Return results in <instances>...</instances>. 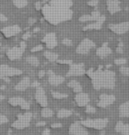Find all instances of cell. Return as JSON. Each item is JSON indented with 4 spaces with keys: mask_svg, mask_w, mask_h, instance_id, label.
I'll return each mask as SVG.
<instances>
[{
    "mask_svg": "<svg viewBox=\"0 0 129 135\" xmlns=\"http://www.w3.org/2000/svg\"><path fill=\"white\" fill-rule=\"evenodd\" d=\"M44 14L48 21L53 23L60 22L71 17V12L67 9V1L63 2V0H56L51 6H44Z\"/></svg>",
    "mask_w": 129,
    "mask_h": 135,
    "instance_id": "1",
    "label": "cell"
},
{
    "mask_svg": "<svg viewBox=\"0 0 129 135\" xmlns=\"http://www.w3.org/2000/svg\"><path fill=\"white\" fill-rule=\"evenodd\" d=\"M93 84L95 89L101 88H113L115 84V74L110 70H98L89 72Z\"/></svg>",
    "mask_w": 129,
    "mask_h": 135,
    "instance_id": "2",
    "label": "cell"
},
{
    "mask_svg": "<svg viewBox=\"0 0 129 135\" xmlns=\"http://www.w3.org/2000/svg\"><path fill=\"white\" fill-rule=\"evenodd\" d=\"M31 118H32V114L31 113H25V114L22 115H19L17 120L14 123H13L12 126L16 129L27 128L30 124Z\"/></svg>",
    "mask_w": 129,
    "mask_h": 135,
    "instance_id": "3",
    "label": "cell"
},
{
    "mask_svg": "<svg viewBox=\"0 0 129 135\" xmlns=\"http://www.w3.org/2000/svg\"><path fill=\"white\" fill-rule=\"evenodd\" d=\"M21 74H22V71L20 69L9 67L6 64L0 65V79H4L6 78H11V76H19V75Z\"/></svg>",
    "mask_w": 129,
    "mask_h": 135,
    "instance_id": "4",
    "label": "cell"
},
{
    "mask_svg": "<svg viewBox=\"0 0 129 135\" xmlns=\"http://www.w3.org/2000/svg\"><path fill=\"white\" fill-rule=\"evenodd\" d=\"M25 47H26L25 43L22 42L20 44V46H19V47L15 46V47L10 48V49H8L6 52V57L8 58L10 61H16V60L20 59L23 55Z\"/></svg>",
    "mask_w": 129,
    "mask_h": 135,
    "instance_id": "5",
    "label": "cell"
},
{
    "mask_svg": "<svg viewBox=\"0 0 129 135\" xmlns=\"http://www.w3.org/2000/svg\"><path fill=\"white\" fill-rule=\"evenodd\" d=\"M94 47H95V43L93 42V41L86 38V39L82 40V42H80V44L78 45L77 49H76V52L80 54H86Z\"/></svg>",
    "mask_w": 129,
    "mask_h": 135,
    "instance_id": "6",
    "label": "cell"
},
{
    "mask_svg": "<svg viewBox=\"0 0 129 135\" xmlns=\"http://www.w3.org/2000/svg\"><path fill=\"white\" fill-rule=\"evenodd\" d=\"M8 103L13 107H20V108L25 110L29 109L30 105L25 99L20 98V97H13L10 98L8 100Z\"/></svg>",
    "mask_w": 129,
    "mask_h": 135,
    "instance_id": "7",
    "label": "cell"
},
{
    "mask_svg": "<svg viewBox=\"0 0 129 135\" xmlns=\"http://www.w3.org/2000/svg\"><path fill=\"white\" fill-rule=\"evenodd\" d=\"M109 28L112 32L116 34H124L129 30V21L117 24H111V25H109Z\"/></svg>",
    "mask_w": 129,
    "mask_h": 135,
    "instance_id": "8",
    "label": "cell"
},
{
    "mask_svg": "<svg viewBox=\"0 0 129 135\" xmlns=\"http://www.w3.org/2000/svg\"><path fill=\"white\" fill-rule=\"evenodd\" d=\"M21 28L19 27L18 25H13V26H8V27H4L1 30V33L3 34L4 37L9 38L14 36L18 35L19 33H20Z\"/></svg>",
    "mask_w": 129,
    "mask_h": 135,
    "instance_id": "9",
    "label": "cell"
},
{
    "mask_svg": "<svg viewBox=\"0 0 129 135\" xmlns=\"http://www.w3.org/2000/svg\"><path fill=\"white\" fill-rule=\"evenodd\" d=\"M35 100H36L37 103L42 107H47L48 100L47 96L45 94V91L42 87L38 86L36 88V91H35Z\"/></svg>",
    "mask_w": 129,
    "mask_h": 135,
    "instance_id": "10",
    "label": "cell"
},
{
    "mask_svg": "<svg viewBox=\"0 0 129 135\" xmlns=\"http://www.w3.org/2000/svg\"><path fill=\"white\" fill-rule=\"evenodd\" d=\"M114 101H115V97L113 95L102 94L100 96V100L98 103H97V105L100 108H106L107 106L111 105Z\"/></svg>",
    "mask_w": 129,
    "mask_h": 135,
    "instance_id": "11",
    "label": "cell"
},
{
    "mask_svg": "<svg viewBox=\"0 0 129 135\" xmlns=\"http://www.w3.org/2000/svg\"><path fill=\"white\" fill-rule=\"evenodd\" d=\"M83 124L92 128H104L107 124V120L105 119H95V120H87L83 122Z\"/></svg>",
    "mask_w": 129,
    "mask_h": 135,
    "instance_id": "12",
    "label": "cell"
},
{
    "mask_svg": "<svg viewBox=\"0 0 129 135\" xmlns=\"http://www.w3.org/2000/svg\"><path fill=\"white\" fill-rule=\"evenodd\" d=\"M85 69L83 64H72L67 76H82L84 74Z\"/></svg>",
    "mask_w": 129,
    "mask_h": 135,
    "instance_id": "13",
    "label": "cell"
},
{
    "mask_svg": "<svg viewBox=\"0 0 129 135\" xmlns=\"http://www.w3.org/2000/svg\"><path fill=\"white\" fill-rule=\"evenodd\" d=\"M75 101L77 105L80 106V107H85L89 102V96L87 93L80 91V93H78L77 95L75 96Z\"/></svg>",
    "mask_w": 129,
    "mask_h": 135,
    "instance_id": "14",
    "label": "cell"
},
{
    "mask_svg": "<svg viewBox=\"0 0 129 135\" xmlns=\"http://www.w3.org/2000/svg\"><path fill=\"white\" fill-rule=\"evenodd\" d=\"M48 75H49V83L51 84V85L57 86L61 84L64 81V78H62L60 76H58L52 71H49L48 72Z\"/></svg>",
    "mask_w": 129,
    "mask_h": 135,
    "instance_id": "15",
    "label": "cell"
},
{
    "mask_svg": "<svg viewBox=\"0 0 129 135\" xmlns=\"http://www.w3.org/2000/svg\"><path fill=\"white\" fill-rule=\"evenodd\" d=\"M107 9L109 13L113 14L120 11V4L118 0H108L107 1Z\"/></svg>",
    "mask_w": 129,
    "mask_h": 135,
    "instance_id": "16",
    "label": "cell"
},
{
    "mask_svg": "<svg viewBox=\"0 0 129 135\" xmlns=\"http://www.w3.org/2000/svg\"><path fill=\"white\" fill-rule=\"evenodd\" d=\"M44 42L46 45V47L49 48V49H51V48H54L57 45V38L56 36L54 34H48L44 38Z\"/></svg>",
    "mask_w": 129,
    "mask_h": 135,
    "instance_id": "17",
    "label": "cell"
},
{
    "mask_svg": "<svg viewBox=\"0 0 129 135\" xmlns=\"http://www.w3.org/2000/svg\"><path fill=\"white\" fill-rule=\"evenodd\" d=\"M70 132L73 135H88L87 131L78 123H75L71 126Z\"/></svg>",
    "mask_w": 129,
    "mask_h": 135,
    "instance_id": "18",
    "label": "cell"
},
{
    "mask_svg": "<svg viewBox=\"0 0 129 135\" xmlns=\"http://www.w3.org/2000/svg\"><path fill=\"white\" fill-rule=\"evenodd\" d=\"M104 20H105V17L104 16H100V18L98 20L95 21L94 23H91L89 24V25L86 26L84 28L85 30H100L103 25V23H104Z\"/></svg>",
    "mask_w": 129,
    "mask_h": 135,
    "instance_id": "19",
    "label": "cell"
},
{
    "mask_svg": "<svg viewBox=\"0 0 129 135\" xmlns=\"http://www.w3.org/2000/svg\"><path fill=\"white\" fill-rule=\"evenodd\" d=\"M100 16L101 15H100L99 12L95 11V12H93L91 14H85V15L82 16L79 20H80V21H82V22H87V21L98 20L100 18Z\"/></svg>",
    "mask_w": 129,
    "mask_h": 135,
    "instance_id": "20",
    "label": "cell"
},
{
    "mask_svg": "<svg viewBox=\"0 0 129 135\" xmlns=\"http://www.w3.org/2000/svg\"><path fill=\"white\" fill-rule=\"evenodd\" d=\"M30 85V79L29 78H23L19 83L15 85V90L19 91H23Z\"/></svg>",
    "mask_w": 129,
    "mask_h": 135,
    "instance_id": "21",
    "label": "cell"
},
{
    "mask_svg": "<svg viewBox=\"0 0 129 135\" xmlns=\"http://www.w3.org/2000/svg\"><path fill=\"white\" fill-rule=\"evenodd\" d=\"M111 48L107 45L106 43L104 44L101 47H99L98 49L96 50V55L99 56L100 58H104V57L108 56L109 54H111Z\"/></svg>",
    "mask_w": 129,
    "mask_h": 135,
    "instance_id": "22",
    "label": "cell"
},
{
    "mask_svg": "<svg viewBox=\"0 0 129 135\" xmlns=\"http://www.w3.org/2000/svg\"><path fill=\"white\" fill-rule=\"evenodd\" d=\"M68 86L73 89V91H75V93H80V91H82V85H80V84L76 80H72L69 82Z\"/></svg>",
    "mask_w": 129,
    "mask_h": 135,
    "instance_id": "23",
    "label": "cell"
},
{
    "mask_svg": "<svg viewBox=\"0 0 129 135\" xmlns=\"http://www.w3.org/2000/svg\"><path fill=\"white\" fill-rule=\"evenodd\" d=\"M119 113L122 117H129V101L120 106Z\"/></svg>",
    "mask_w": 129,
    "mask_h": 135,
    "instance_id": "24",
    "label": "cell"
},
{
    "mask_svg": "<svg viewBox=\"0 0 129 135\" xmlns=\"http://www.w3.org/2000/svg\"><path fill=\"white\" fill-rule=\"evenodd\" d=\"M26 61H27L29 65H31V66H33V67H38V66H39V63H40L39 60H38L35 56H32V55L28 56L27 59H26Z\"/></svg>",
    "mask_w": 129,
    "mask_h": 135,
    "instance_id": "25",
    "label": "cell"
},
{
    "mask_svg": "<svg viewBox=\"0 0 129 135\" xmlns=\"http://www.w3.org/2000/svg\"><path fill=\"white\" fill-rule=\"evenodd\" d=\"M44 56L47 60H49L50 61H58V54L51 52V51H46V52H44Z\"/></svg>",
    "mask_w": 129,
    "mask_h": 135,
    "instance_id": "26",
    "label": "cell"
},
{
    "mask_svg": "<svg viewBox=\"0 0 129 135\" xmlns=\"http://www.w3.org/2000/svg\"><path fill=\"white\" fill-rule=\"evenodd\" d=\"M13 3L17 8H24L28 6V0H13Z\"/></svg>",
    "mask_w": 129,
    "mask_h": 135,
    "instance_id": "27",
    "label": "cell"
},
{
    "mask_svg": "<svg viewBox=\"0 0 129 135\" xmlns=\"http://www.w3.org/2000/svg\"><path fill=\"white\" fill-rule=\"evenodd\" d=\"M73 114V112L71 110H68V109H60L59 111L58 112V117L59 118H66V117H68Z\"/></svg>",
    "mask_w": 129,
    "mask_h": 135,
    "instance_id": "28",
    "label": "cell"
},
{
    "mask_svg": "<svg viewBox=\"0 0 129 135\" xmlns=\"http://www.w3.org/2000/svg\"><path fill=\"white\" fill-rule=\"evenodd\" d=\"M41 114H42V117H44L45 118H48V117H51L52 115H53V111H52L51 108H48L46 107H44V108H42Z\"/></svg>",
    "mask_w": 129,
    "mask_h": 135,
    "instance_id": "29",
    "label": "cell"
},
{
    "mask_svg": "<svg viewBox=\"0 0 129 135\" xmlns=\"http://www.w3.org/2000/svg\"><path fill=\"white\" fill-rule=\"evenodd\" d=\"M51 94L55 99H57V100H62V99H64V98L67 97L66 94L62 93H58V91H52Z\"/></svg>",
    "mask_w": 129,
    "mask_h": 135,
    "instance_id": "30",
    "label": "cell"
},
{
    "mask_svg": "<svg viewBox=\"0 0 129 135\" xmlns=\"http://www.w3.org/2000/svg\"><path fill=\"white\" fill-rule=\"evenodd\" d=\"M121 74L126 76H129V67H122L120 69Z\"/></svg>",
    "mask_w": 129,
    "mask_h": 135,
    "instance_id": "31",
    "label": "cell"
},
{
    "mask_svg": "<svg viewBox=\"0 0 129 135\" xmlns=\"http://www.w3.org/2000/svg\"><path fill=\"white\" fill-rule=\"evenodd\" d=\"M115 64L116 65H124V64H126V59H124V58H119V59H117L115 60Z\"/></svg>",
    "mask_w": 129,
    "mask_h": 135,
    "instance_id": "32",
    "label": "cell"
},
{
    "mask_svg": "<svg viewBox=\"0 0 129 135\" xmlns=\"http://www.w3.org/2000/svg\"><path fill=\"white\" fill-rule=\"evenodd\" d=\"M7 122H8V118H7L4 115L0 114V124H6Z\"/></svg>",
    "mask_w": 129,
    "mask_h": 135,
    "instance_id": "33",
    "label": "cell"
},
{
    "mask_svg": "<svg viewBox=\"0 0 129 135\" xmlns=\"http://www.w3.org/2000/svg\"><path fill=\"white\" fill-rule=\"evenodd\" d=\"M44 49V46H42V45H36V46L33 47L32 49H31V52H39V51H41Z\"/></svg>",
    "mask_w": 129,
    "mask_h": 135,
    "instance_id": "34",
    "label": "cell"
},
{
    "mask_svg": "<svg viewBox=\"0 0 129 135\" xmlns=\"http://www.w3.org/2000/svg\"><path fill=\"white\" fill-rule=\"evenodd\" d=\"M86 111H87V113H88V114H93V113L95 112V108H93L92 106H88L87 108H86Z\"/></svg>",
    "mask_w": 129,
    "mask_h": 135,
    "instance_id": "35",
    "label": "cell"
},
{
    "mask_svg": "<svg viewBox=\"0 0 129 135\" xmlns=\"http://www.w3.org/2000/svg\"><path fill=\"white\" fill-rule=\"evenodd\" d=\"M88 4L90 6H96L98 4V0H90L88 2Z\"/></svg>",
    "mask_w": 129,
    "mask_h": 135,
    "instance_id": "36",
    "label": "cell"
},
{
    "mask_svg": "<svg viewBox=\"0 0 129 135\" xmlns=\"http://www.w3.org/2000/svg\"><path fill=\"white\" fill-rule=\"evenodd\" d=\"M6 21H7V17L2 13H0V22H4Z\"/></svg>",
    "mask_w": 129,
    "mask_h": 135,
    "instance_id": "37",
    "label": "cell"
},
{
    "mask_svg": "<svg viewBox=\"0 0 129 135\" xmlns=\"http://www.w3.org/2000/svg\"><path fill=\"white\" fill-rule=\"evenodd\" d=\"M63 44L64 45H67V46H71V45H73V43H72V41L69 40V39H64L63 40Z\"/></svg>",
    "mask_w": 129,
    "mask_h": 135,
    "instance_id": "38",
    "label": "cell"
},
{
    "mask_svg": "<svg viewBox=\"0 0 129 135\" xmlns=\"http://www.w3.org/2000/svg\"><path fill=\"white\" fill-rule=\"evenodd\" d=\"M44 76H45V71L44 70L39 71V73H38V76H39V78H42Z\"/></svg>",
    "mask_w": 129,
    "mask_h": 135,
    "instance_id": "39",
    "label": "cell"
},
{
    "mask_svg": "<svg viewBox=\"0 0 129 135\" xmlns=\"http://www.w3.org/2000/svg\"><path fill=\"white\" fill-rule=\"evenodd\" d=\"M117 52H123V46H122V44L119 45V46L117 48Z\"/></svg>",
    "mask_w": 129,
    "mask_h": 135,
    "instance_id": "40",
    "label": "cell"
},
{
    "mask_svg": "<svg viewBox=\"0 0 129 135\" xmlns=\"http://www.w3.org/2000/svg\"><path fill=\"white\" fill-rule=\"evenodd\" d=\"M35 8H36V10H40L41 9V3L40 2H36L35 3Z\"/></svg>",
    "mask_w": 129,
    "mask_h": 135,
    "instance_id": "41",
    "label": "cell"
},
{
    "mask_svg": "<svg viewBox=\"0 0 129 135\" xmlns=\"http://www.w3.org/2000/svg\"><path fill=\"white\" fill-rule=\"evenodd\" d=\"M29 37H30V33H29V32H28V33H26L25 35L23 36V39H24V40H26V39H28V38Z\"/></svg>",
    "mask_w": 129,
    "mask_h": 135,
    "instance_id": "42",
    "label": "cell"
},
{
    "mask_svg": "<svg viewBox=\"0 0 129 135\" xmlns=\"http://www.w3.org/2000/svg\"><path fill=\"white\" fill-rule=\"evenodd\" d=\"M58 63H69V64H72V61H58Z\"/></svg>",
    "mask_w": 129,
    "mask_h": 135,
    "instance_id": "43",
    "label": "cell"
},
{
    "mask_svg": "<svg viewBox=\"0 0 129 135\" xmlns=\"http://www.w3.org/2000/svg\"><path fill=\"white\" fill-rule=\"evenodd\" d=\"M42 134H44V135H50V131L48 129L44 130V132H42Z\"/></svg>",
    "mask_w": 129,
    "mask_h": 135,
    "instance_id": "44",
    "label": "cell"
},
{
    "mask_svg": "<svg viewBox=\"0 0 129 135\" xmlns=\"http://www.w3.org/2000/svg\"><path fill=\"white\" fill-rule=\"evenodd\" d=\"M32 86H35V87H38V86H39V83H37V82H34V83L32 84Z\"/></svg>",
    "mask_w": 129,
    "mask_h": 135,
    "instance_id": "45",
    "label": "cell"
},
{
    "mask_svg": "<svg viewBox=\"0 0 129 135\" xmlns=\"http://www.w3.org/2000/svg\"><path fill=\"white\" fill-rule=\"evenodd\" d=\"M35 19H30V20H29V24H33V23H35Z\"/></svg>",
    "mask_w": 129,
    "mask_h": 135,
    "instance_id": "46",
    "label": "cell"
},
{
    "mask_svg": "<svg viewBox=\"0 0 129 135\" xmlns=\"http://www.w3.org/2000/svg\"><path fill=\"white\" fill-rule=\"evenodd\" d=\"M3 100H4V95H1V94H0V101H2Z\"/></svg>",
    "mask_w": 129,
    "mask_h": 135,
    "instance_id": "47",
    "label": "cell"
},
{
    "mask_svg": "<svg viewBox=\"0 0 129 135\" xmlns=\"http://www.w3.org/2000/svg\"><path fill=\"white\" fill-rule=\"evenodd\" d=\"M0 47H1V41H0Z\"/></svg>",
    "mask_w": 129,
    "mask_h": 135,
    "instance_id": "48",
    "label": "cell"
}]
</instances>
